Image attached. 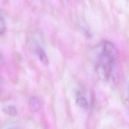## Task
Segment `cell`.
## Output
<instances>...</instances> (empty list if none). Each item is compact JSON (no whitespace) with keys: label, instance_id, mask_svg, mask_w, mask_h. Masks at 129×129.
<instances>
[{"label":"cell","instance_id":"obj_1","mask_svg":"<svg viewBox=\"0 0 129 129\" xmlns=\"http://www.w3.org/2000/svg\"><path fill=\"white\" fill-rule=\"evenodd\" d=\"M36 53L41 62L45 66L49 64V59L45 53L44 50L40 46H37L36 48Z\"/></svg>","mask_w":129,"mask_h":129},{"label":"cell","instance_id":"obj_6","mask_svg":"<svg viewBox=\"0 0 129 129\" xmlns=\"http://www.w3.org/2000/svg\"><path fill=\"white\" fill-rule=\"evenodd\" d=\"M3 62H4V60H3L2 55V54L0 53V67L2 65V63H3Z\"/></svg>","mask_w":129,"mask_h":129},{"label":"cell","instance_id":"obj_3","mask_svg":"<svg viewBox=\"0 0 129 129\" xmlns=\"http://www.w3.org/2000/svg\"><path fill=\"white\" fill-rule=\"evenodd\" d=\"M3 112L11 116H15L17 115V110L13 105H8L3 108Z\"/></svg>","mask_w":129,"mask_h":129},{"label":"cell","instance_id":"obj_9","mask_svg":"<svg viewBox=\"0 0 129 129\" xmlns=\"http://www.w3.org/2000/svg\"><path fill=\"white\" fill-rule=\"evenodd\" d=\"M9 129H13V128H9Z\"/></svg>","mask_w":129,"mask_h":129},{"label":"cell","instance_id":"obj_7","mask_svg":"<svg viewBox=\"0 0 129 129\" xmlns=\"http://www.w3.org/2000/svg\"><path fill=\"white\" fill-rule=\"evenodd\" d=\"M128 102H129V90H128Z\"/></svg>","mask_w":129,"mask_h":129},{"label":"cell","instance_id":"obj_8","mask_svg":"<svg viewBox=\"0 0 129 129\" xmlns=\"http://www.w3.org/2000/svg\"><path fill=\"white\" fill-rule=\"evenodd\" d=\"M0 94H1V90H0Z\"/></svg>","mask_w":129,"mask_h":129},{"label":"cell","instance_id":"obj_5","mask_svg":"<svg viewBox=\"0 0 129 129\" xmlns=\"http://www.w3.org/2000/svg\"><path fill=\"white\" fill-rule=\"evenodd\" d=\"M6 31V24L3 16L0 14V36L3 35Z\"/></svg>","mask_w":129,"mask_h":129},{"label":"cell","instance_id":"obj_2","mask_svg":"<svg viewBox=\"0 0 129 129\" xmlns=\"http://www.w3.org/2000/svg\"><path fill=\"white\" fill-rule=\"evenodd\" d=\"M29 107L30 110L32 112L38 111L41 107V104L39 99L36 97H32L29 102Z\"/></svg>","mask_w":129,"mask_h":129},{"label":"cell","instance_id":"obj_4","mask_svg":"<svg viewBox=\"0 0 129 129\" xmlns=\"http://www.w3.org/2000/svg\"><path fill=\"white\" fill-rule=\"evenodd\" d=\"M76 104L80 107L82 108H86L88 106V102L86 98L81 95H78L76 100Z\"/></svg>","mask_w":129,"mask_h":129}]
</instances>
